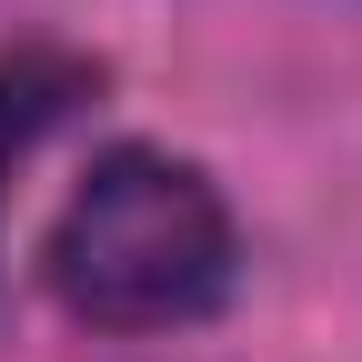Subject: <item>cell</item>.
Returning <instances> with one entry per match:
<instances>
[{"instance_id": "6da1fadb", "label": "cell", "mask_w": 362, "mask_h": 362, "mask_svg": "<svg viewBox=\"0 0 362 362\" xmlns=\"http://www.w3.org/2000/svg\"><path fill=\"white\" fill-rule=\"evenodd\" d=\"M51 292L101 332H171L232 292V202L151 141L101 151L51 221Z\"/></svg>"}, {"instance_id": "7a4b0ae2", "label": "cell", "mask_w": 362, "mask_h": 362, "mask_svg": "<svg viewBox=\"0 0 362 362\" xmlns=\"http://www.w3.org/2000/svg\"><path fill=\"white\" fill-rule=\"evenodd\" d=\"M81 90H90V71L61 61V51H11V61H0V181H11V161L81 101Z\"/></svg>"}]
</instances>
